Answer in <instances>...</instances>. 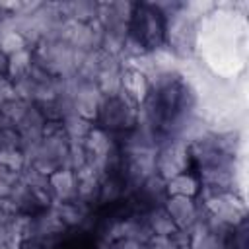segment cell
Masks as SVG:
<instances>
[{"mask_svg": "<svg viewBox=\"0 0 249 249\" xmlns=\"http://www.w3.org/2000/svg\"><path fill=\"white\" fill-rule=\"evenodd\" d=\"M202 204L208 214H212L230 228H235L245 222V202L233 191L202 193Z\"/></svg>", "mask_w": 249, "mask_h": 249, "instance_id": "obj_4", "label": "cell"}, {"mask_svg": "<svg viewBox=\"0 0 249 249\" xmlns=\"http://www.w3.org/2000/svg\"><path fill=\"white\" fill-rule=\"evenodd\" d=\"M150 249H189V247H181L173 235H152L146 243Z\"/></svg>", "mask_w": 249, "mask_h": 249, "instance_id": "obj_25", "label": "cell"}, {"mask_svg": "<svg viewBox=\"0 0 249 249\" xmlns=\"http://www.w3.org/2000/svg\"><path fill=\"white\" fill-rule=\"evenodd\" d=\"M6 74H8V56H4L0 53V78L6 76Z\"/></svg>", "mask_w": 249, "mask_h": 249, "instance_id": "obj_28", "label": "cell"}, {"mask_svg": "<svg viewBox=\"0 0 249 249\" xmlns=\"http://www.w3.org/2000/svg\"><path fill=\"white\" fill-rule=\"evenodd\" d=\"M123 68H109L101 70L97 76V88L103 97H117L123 91Z\"/></svg>", "mask_w": 249, "mask_h": 249, "instance_id": "obj_16", "label": "cell"}, {"mask_svg": "<svg viewBox=\"0 0 249 249\" xmlns=\"http://www.w3.org/2000/svg\"><path fill=\"white\" fill-rule=\"evenodd\" d=\"M101 101H103V95H101L97 84L82 80L76 93H74V113L93 123L97 119V111H99Z\"/></svg>", "mask_w": 249, "mask_h": 249, "instance_id": "obj_6", "label": "cell"}, {"mask_svg": "<svg viewBox=\"0 0 249 249\" xmlns=\"http://www.w3.org/2000/svg\"><path fill=\"white\" fill-rule=\"evenodd\" d=\"M64 230H66V226L56 216V212L53 208H47L43 214L33 216V237L31 239L47 241L49 237H54V235L62 233Z\"/></svg>", "mask_w": 249, "mask_h": 249, "instance_id": "obj_11", "label": "cell"}, {"mask_svg": "<svg viewBox=\"0 0 249 249\" xmlns=\"http://www.w3.org/2000/svg\"><path fill=\"white\" fill-rule=\"evenodd\" d=\"M136 109L138 105L121 91L117 97H103L95 121L107 132L132 130L136 126Z\"/></svg>", "mask_w": 249, "mask_h": 249, "instance_id": "obj_2", "label": "cell"}, {"mask_svg": "<svg viewBox=\"0 0 249 249\" xmlns=\"http://www.w3.org/2000/svg\"><path fill=\"white\" fill-rule=\"evenodd\" d=\"M62 123V130L66 132L68 140H74V142H84L89 134V130L93 128V123L80 117V115H68L66 119L60 121Z\"/></svg>", "mask_w": 249, "mask_h": 249, "instance_id": "obj_17", "label": "cell"}, {"mask_svg": "<svg viewBox=\"0 0 249 249\" xmlns=\"http://www.w3.org/2000/svg\"><path fill=\"white\" fill-rule=\"evenodd\" d=\"M123 193H124L123 183H121L119 179L107 175V177L101 181V185H99V198H97V200H101V202H113V200L121 198Z\"/></svg>", "mask_w": 249, "mask_h": 249, "instance_id": "obj_19", "label": "cell"}, {"mask_svg": "<svg viewBox=\"0 0 249 249\" xmlns=\"http://www.w3.org/2000/svg\"><path fill=\"white\" fill-rule=\"evenodd\" d=\"M19 150V134L16 128H0V152Z\"/></svg>", "mask_w": 249, "mask_h": 249, "instance_id": "obj_24", "label": "cell"}, {"mask_svg": "<svg viewBox=\"0 0 249 249\" xmlns=\"http://www.w3.org/2000/svg\"><path fill=\"white\" fill-rule=\"evenodd\" d=\"M0 249H21V243H19V241H12V243H6V245H2Z\"/></svg>", "mask_w": 249, "mask_h": 249, "instance_id": "obj_29", "label": "cell"}, {"mask_svg": "<svg viewBox=\"0 0 249 249\" xmlns=\"http://www.w3.org/2000/svg\"><path fill=\"white\" fill-rule=\"evenodd\" d=\"M163 208L171 216L177 230L189 231L195 226V222L198 220L196 202L191 196H167L165 202H163Z\"/></svg>", "mask_w": 249, "mask_h": 249, "instance_id": "obj_5", "label": "cell"}, {"mask_svg": "<svg viewBox=\"0 0 249 249\" xmlns=\"http://www.w3.org/2000/svg\"><path fill=\"white\" fill-rule=\"evenodd\" d=\"M113 249H144V245H140L132 239H119L113 243Z\"/></svg>", "mask_w": 249, "mask_h": 249, "instance_id": "obj_27", "label": "cell"}, {"mask_svg": "<svg viewBox=\"0 0 249 249\" xmlns=\"http://www.w3.org/2000/svg\"><path fill=\"white\" fill-rule=\"evenodd\" d=\"M138 191H140L150 202H165V198H167L165 179H161L158 173H154L150 179H146Z\"/></svg>", "mask_w": 249, "mask_h": 249, "instance_id": "obj_18", "label": "cell"}, {"mask_svg": "<svg viewBox=\"0 0 249 249\" xmlns=\"http://www.w3.org/2000/svg\"><path fill=\"white\" fill-rule=\"evenodd\" d=\"M49 187L56 202H72L78 195V179L70 169H56L49 175Z\"/></svg>", "mask_w": 249, "mask_h": 249, "instance_id": "obj_8", "label": "cell"}, {"mask_svg": "<svg viewBox=\"0 0 249 249\" xmlns=\"http://www.w3.org/2000/svg\"><path fill=\"white\" fill-rule=\"evenodd\" d=\"M144 249H150V247H148V245H144Z\"/></svg>", "mask_w": 249, "mask_h": 249, "instance_id": "obj_30", "label": "cell"}, {"mask_svg": "<svg viewBox=\"0 0 249 249\" xmlns=\"http://www.w3.org/2000/svg\"><path fill=\"white\" fill-rule=\"evenodd\" d=\"M0 167H6V169L16 171V173H21V169L25 167L23 154L19 150H4V152H0Z\"/></svg>", "mask_w": 249, "mask_h": 249, "instance_id": "obj_22", "label": "cell"}, {"mask_svg": "<svg viewBox=\"0 0 249 249\" xmlns=\"http://www.w3.org/2000/svg\"><path fill=\"white\" fill-rule=\"evenodd\" d=\"M198 19H195L187 10L185 2L179 10L165 18V49L173 56L187 58L193 54L198 43Z\"/></svg>", "mask_w": 249, "mask_h": 249, "instance_id": "obj_1", "label": "cell"}, {"mask_svg": "<svg viewBox=\"0 0 249 249\" xmlns=\"http://www.w3.org/2000/svg\"><path fill=\"white\" fill-rule=\"evenodd\" d=\"M123 93L130 99V101H134L136 105H140V103H144L146 101V97L150 95V84H148V80L140 74V72H136V70H132V68H123Z\"/></svg>", "mask_w": 249, "mask_h": 249, "instance_id": "obj_10", "label": "cell"}, {"mask_svg": "<svg viewBox=\"0 0 249 249\" xmlns=\"http://www.w3.org/2000/svg\"><path fill=\"white\" fill-rule=\"evenodd\" d=\"M165 191H167V196H191V198H195L200 193V187H198V181L195 177L181 173V175L165 181Z\"/></svg>", "mask_w": 249, "mask_h": 249, "instance_id": "obj_14", "label": "cell"}, {"mask_svg": "<svg viewBox=\"0 0 249 249\" xmlns=\"http://www.w3.org/2000/svg\"><path fill=\"white\" fill-rule=\"evenodd\" d=\"M189 161H191L189 144L161 134V142H160L158 154H156V173L161 179L169 181V179L185 173L189 167Z\"/></svg>", "mask_w": 249, "mask_h": 249, "instance_id": "obj_3", "label": "cell"}, {"mask_svg": "<svg viewBox=\"0 0 249 249\" xmlns=\"http://www.w3.org/2000/svg\"><path fill=\"white\" fill-rule=\"evenodd\" d=\"M14 97H16V93H14L12 82H10L6 76H2V78H0V107H2L6 101L14 99Z\"/></svg>", "mask_w": 249, "mask_h": 249, "instance_id": "obj_26", "label": "cell"}, {"mask_svg": "<svg viewBox=\"0 0 249 249\" xmlns=\"http://www.w3.org/2000/svg\"><path fill=\"white\" fill-rule=\"evenodd\" d=\"M51 208L56 212V216L62 220V224L66 228H74V226H80L86 218H88V210H86V204L80 202V200H72V202H53Z\"/></svg>", "mask_w": 249, "mask_h": 249, "instance_id": "obj_12", "label": "cell"}, {"mask_svg": "<svg viewBox=\"0 0 249 249\" xmlns=\"http://www.w3.org/2000/svg\"><path fill=\"white\" fill-rule=\"evenodd\" d=\"M23 49H29V47H27V43L23 41V37L18 31L12 29V31H8V33H4L0 37V53L4 56H12V54H16V53H19Z\"/></svg>", "mask_w": 249, "mask_h": 249, "instance_id": "obj_20", "label": "cell"}, {"mask_svg": "<svg viewBox=\"0 0 249 249\" xmlns=\"http://www.w3.org/2000/svg\"><path fill=\"white\" fill-rule=\"evenodd\" d=\"M146 226L152 231V235H171L177 231V226L173 224L171 216L165 212L163 206H154L146 214Z\"/></svg>", "mask_w": 249, "mask_h": 249, "instance_id": "obj_13", "label": "cell"}, {"mask_svg": "<svg viewBox=\"0 0 249 249\" xmlns=\"http://www.w3.org/2000/svg\"><path fill=\"white\" fill-rule=\"evenodd\" d=\"M31 66H33V51L31 49H23V51L8 56V74H6V78L10 82L19 80V78L29 74Z\"/></svg>", "mask_w": 249, "mask_h": 249, "instance_id": "obj_15", "label": "cell"}, {"mask_svg": "<svg viewBox=\"0 0 249 249\" xmlns=\"http://www.w3.org/2000/svg\"><path fill=\"white\" fill-rule=\"evenodd\" d=\"M12 86H14V93H16L18 99H23V101H27V103H33L37 84H35L29 76H23V78H19V80H14Z\"/></svg>", "mask_w": 249, "mask_h": 249, "instance_id": "obj_21", "label": "cell"}, {"mask_svg": "<svg viewBox=\"0 0 249 249\" xmlns=\"http://www.w3.org/2000/svg\"><path fill=\"white\" fill-rule=\"evenodd\" d=\"M19 181V173L10 171L6 167H0V198H6L12 191V187Z\"/></svg>", "mask_w": 249, "mask_h": 249, "instance_id": "obj_23", "label": "cell"}, {"mask_svg": "<svg viewBox=\"0 0 249 249\" xmlns=\"http://www.w3.org/2000/svg\"><path fill=\"white\" fill-rule=\"evenodd\" d=\"M97 6L99 2L91 0H70V2H56L58 14L62 19H74L80 23H89L97 18Z\"/></svg>", "mask_w": 249, "mask_h": 249, "instance_id": "obj_9", "label": "cell"}, {"mask_svg": "<svg viewBox=\"0 0 249 249\" xmlns=\"http://www.w3.org/2000/svg\"><path fill=\"white\" fill-rule=\"evenodd\" d=\"M105 237L111 239V241H119V239H132L140 245H146L148 239L152 237V231L148 230L146 222H140V220H119V222H113L111 228L105 231Z\"/></svg>", "mask_w": 249, "mask_h": 249, "instance_id": "obj_7", "label": "cell"}]
</instances>
